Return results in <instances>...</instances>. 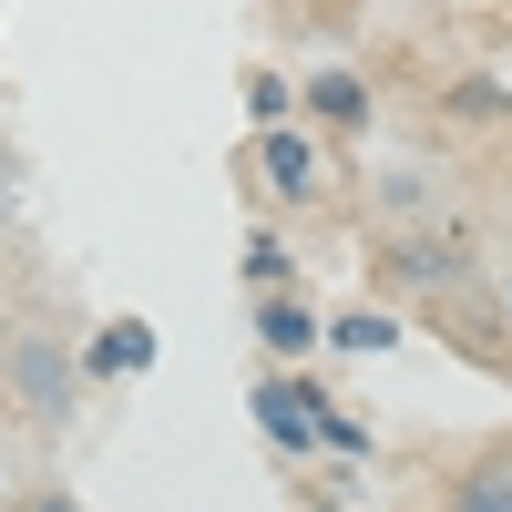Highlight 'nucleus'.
Returning a JSON list of instances; mask_svg holds the SVG:
<instances>
[{
    "mask_svg": "<svg viewBox=\"0 0 512 512\" xmlns=\"http://www.w3.org/2000/svg\"><path fill=\"white\" fill-rule=\"evenodd\" d=\"M512 93H502V82H461V93H451V113H502Z\"/></svg>",
    "mask_w": 512,
    "mask_h": 512,
    "instance_id": "obj_12",
    "label": "nucleus"
},
{
    "mask_svg": "<svg viewBox=\"0 0 512 512\" xmlns=\"http://www.w3.org/2000/svg\"><path fill=\"white\" fill-rule=\"evenodd\" d=\"M502 11H512V0H502Z\"/></svg>",
    "mask_w": 512,
    "mask_h": 512,
    "instance_id": "obj_17",
    "label": "nucleus"
},
{
    "mask_svg": "<svg viewBox=\"0 0 512 512\" xmlns=\"http://www.w3.org/2000/svg\"><path fill=\"white\" fill-rule=\"evenodd\" d=\"M246 113H256V123H287V113H297V82H287V72H256V82H246Z\"/></svg>",
    "mask_w": 512,
    "mask_h": 512,
    "instance_id": "obj_10",
    "label": "nucleus"
},
{
    "mask_svg": "<svg viewBox=\"0 0 512 512\" xmlns=\"http://www.w3.org/2000/svg\"><path fill=\"white\" fill-rule=\"evenodd\" d=\"M246 287H287V246H277V236L246 246Z\"/></svg>",
    "mask_w": 512,
    "mask_h": 512,
    "instance_id": "obj_11",
    "label": "nucleus"
},
{
    "mask_svg": "<svg viewBox=\"0 0 512 512\" xmlns=\"http://www.w3.org/2000/svg\"><path fill=\"white\" fill-rule=\"evenodd\" d=\"M297 113H308L318 134H359V123H369V82L338 72V62H318L308 82H297Z\"/></svg>",
    "mask_w": 512,
    "mask_h": 512,
    "instance_id": "obj_6",
    "label": "nucleus"
},
{
    "mask_svg": "<svg viewBox=\"0 0 512 512\" xmlns=\"http://www.w3.org/2000/svg\"><path fill=\"white\" fill-rule=\"evenodd\" d=\"M246 164H256V185H267L277 205H318V195H328V154H318V123H256Z\"/></svg>",
    "mask_w": 512,
    "mask_h": 512,
    "instance_id": "obj_2",
    "label": "nucleus"
},
{
    "mask_svg": "<svg viewBox=\"0 0 512 512\" xmlns=\"http://www.w3.org/2000/svg\"><path fill=\"white\" fill-rule=\"evenodd\" d=\"M0 359H11V318H0Z\"/></svg>",
    "mask_w": 512,
    "mask_h": 512,
    "instance_id": "obj_15",
    "label": "nucleus"
},
{
    "mask_svg": "<svg viewBox=\"0 0 512 512\" xmlns=\"http://www.w3.org/2000/svg\"><path fill=\"white\" fill-rule=\"evenodd\" d=\"M328 349H349V359H390V349H400V318H390V308H338V318H328Z\"/></svg>",
    "mask_w": 512,
    "mask_h": 512,
    "instance_id": "obj_7",
    "label": "nucleus"
},
{
    "mask_svg": "<svg viewBox=\"0 0 512 512\" xmlns=\"http://www.w3.org/2000/svg\"><path fill=\"white\" fill-rule=\"evenodd\" d=\"M441 512H512V451H502V461H482L472 482H451V502H441Z\"/></svg>",
    "mask_w": 512,
    "mask_h": 512,
    "instance_id": "obj_9",
    "label": "nucleus"
},
{
    "mask_svg": "<svg viewBox=\"0 0 512 512\" xmlns=\"http://www.w3.org/2000/svg\"><path fill=\"white\" fill-rule=\"evenodd\" d=\"M0 379L21 390V420H31V431H62V420H72V379H82V359H62V338H21V349L0 359Z\"/></svg>",
    "mask_w": 512,
    "mask_h": 512,
    "instance_id": "obj_3",
    "label": "nucleus"
},
{
    "mask_svg": "<svg viewBox=\"0 0 512 512\" xmlns=\"http://www.w3.org/2000/svg\"><path fill=\"white\" fill-rule=\"evenodd\" d=\"M154 318H103L93 338H82V379H103V390H123V379H144L154 369Z\"/></svg>",
    "mask_w": 512,
    "mask_h": 512,
    "instance_id": "obj_5",
    "label": "nucleus"
},
{
    "mask_svg": "<svg viewBox=\"0 0 512 512\" xmlns=\"http://www.w3.org/2000/svg\"><path fill=\"white\" fill-rule=\"evenodd\" d=\"M318 410H328V390H318L308 369H267V379L246 390V420L267 431L277 461H318Z\"/></svg>",
    "mask_w": 512,
    "mask_h": 512,
    "instance_id": "obj_1",
    "label": "nucleus"
},
{
    "mask_svg": "<svg viewBox=\"0 0 512 512\" xmlns=\"http://www.w3.org/2000/svg\"><path fill=\"white\" fill-rule=\"evenodd\" d=\"M0 482H11V472H0Z\"/></svg>",
    "mask_w": 512,
    "mask_h": 512,
    "instance_id": "obj_16",
    "label": "nucleus"
},
{
    "mask_svg": "<svg viewBox=\"0 0 512 512\" xmlns=\"http://www.w3.org/2000/svg\"><path fill=\"white\" fill-rule=\"evenodd\" d=\"M246 328H256V349H267L277 369H308L328 349V318L308 308V297H287V287H256V318Z\"/></svg>",
    "mask_w": 512,
    "mask_h": 512,
    "instance_id": "obj_4",
    "label": "nucleus"
},
{
    "mask_svg": "<svg viewBox=\"0 0 512 512\" xmlns=\"http://www.w3.org/2000/svg\"><path fill=\"white\" fill-rule=\"evenodd\" d=\"M502 328H512V277H502Z\"/></svg>",
    "mask_w": 512,
    "mask_h": 512,
    "instance_id": "obj_14",
    "label": "nucleus"
},
{
    "mask_svg": "<svg viewBox=\"0 0 512 512\" xmlns=\"http://www.w3.org/2000/svg\"><path fill=\"white\" fill-rule=\"evenodd\" d=\"M461 267V246H441V236H400L390 246V277H410V287H441Z\"/></svg>",
    "mask_w": 512,
    "mask_h": 512,
    "instance_id": "obj_8",
    "label": "nucleus"
},
{
    "mask_svg": "<svg viewBox=\"0 0 512 512\" xmlns=\"http://www.w3.org/2000/svg\"><path fill=\"white\" fill-rule=\"evenodd\" d=\"M11 512H82L72 492H31V502H11Z\"/></svg>",
    "mask_w": 512,
    "mask_h": 512,
    "instance_id": "obj_13",
    "label": "nucleus"
}]
</instances>
